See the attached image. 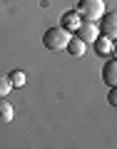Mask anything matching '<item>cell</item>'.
Returning a JSON list of instances; mask_svg holds the SVG:
<instances>
[{
	"mask_svg": "<svg viewBox=\"0 0 117 149\" xmlns=\"http://www.w3.org/2000/svg\"><path fill=\"white\" fill-rule=\"evenodd\" d=\"M70 37H72V32L65 30L62 25H55V27H48L43 35V45L48 50H53V52H57V50H65L70 42Z\"/></svg>",
	"mask_w": 117,
	"mask_h": 149,
	"instance_id": "cell-1",
	"label": "cell"
},
{
	"mask_svg": "<svg viewBox=\"0 0 117 149\" xmlns=\"http://www.w3.org/2000/svg\"><path fill=\"white\" fill-rule=\"evenodd\" d=\"M77 13L82 15V20L97 22L107 13V8H105V0H77Z\"/></svg>",
	"mask_w": 117,
	"mask_h": 149,
	"instance_id": "cell-2",
	"label": "cell"
},
{
	"mask_svg": "<svg viewBox=\"0 0 117 149\" xmlns=\"http://www.w3.org/2000/svg\"><path fill=\"white\" fill-rule=\"evenodd\" d=\"M97 27H100V35H107L112 40H117V10H107L97 20Z\"/></svg>",
	"mask_w": 117,
	"mask_h": 149,
	"instance_id": "cell-3",
	"label": "cell"
},
{
	"mask_svg": "<svg viewBox=\"0 0 117 149\" xmlns=\"http://www.w3.org/2000/svg\"><path fill=\"white\" fill-rule=\"evenodd\" d=\"M75 35L80 37L82 42H87V45H92L97 40V35H100V27H97V22H92V20H82V25L77 27V32Z\"/></svg>",
	"mask_w": 117,
	"mask_h": 149,
	"instance_id": "cell-4",
	"label": "cell"
},
{
	"mask_svg": "<svg viewBox=\"0 0 117 149\" xmlns=\"http://www.w3.org/2000/svg\"><path fill=\"white\" fill-rule=\"evenodd\" d=\"M60 25H62L65 30H70V32H77V27L82 25V15L77 13V8H72V10L62 13V17H60Z\"/></svg>",
	"mask_w": 117,
	"mask_h": 149,
	"instance_id": "cell-5",
	"label": "cell"
},
{
	"mask_svg": "<svg viewBox=\"0 0 117 149\" xmlns=\"http://www.w3.org/2000/svg\"><path fill=\"white\" fill-rule=\"evenodd\" d=\"M102 82L107 87H117V57H110L102 65Z\"/></svg>",
	"mask_w": 117,
	"mask_h": 149,
	"instance_id": "cell-6",
	"label": "cell"
},
{
	"mask_svg": "<svg viewBox=\"0 0 117 149\" xmlns=\"http://www.w3.org/2000/svg\"><path fill=\"white\" fill-rule=\"evenodd\" d=\"M92 45H95V52L100 55V57H112V45H115V40H112V37L97 35V40H95Z\"/></svg>",
	"mask_w": 117,
	"mask_h": 149,
	"instance_id": "cell-7",
	"label": "cell"
},
{
	"mask_svg": "<svg viewBox=\"0 0 117 149\" xmlns=\"http://www.w3.org/2000/svg\"><path fill=\"white\" fill-rule=\"evenodd\" d=\"M67 50L70 55H72V57H82V55H85V50H87V42H82L80 37L75 35V37H70V42H67Z\"/></svg>",
	"mask_w": 117,
	"mask_h": 149,
	"instance_id": "cell-8",
	"label": "cell"
},
{
	"mask_svg": "<svg viewBox=\"0 0 117 149\" xmlns=\"http://www.w3.org/2000/svg\"><path fill=\"white\" fill-rule=\"evenodd\" d=\"M13 117H15V109H13V104L5 100V97H0V124H10Z\"/></svg>",
	"mask_w": 117,
	"mask_h": 149,
	"instance_id": "cell-9",
	"label": "cell"
},
{
	"mask_svg": "<svg viewBox=\"0 0 117 149\" xmlns=\"http://www.w3.org/2000/svg\"><path fill=\"white\" fill-rule=\"evenodd\" d=\"M8 77H10V82H13V87H25V72H20V70H13L10 74H8Z\"/></svg>",
	"mask_w": 117,
	"mask_h": 149,
	"instance_id": "cell-10",
	"label": "cell"
},
{
	"mask_svg": "<svg viewBox=\"0 0 117 149\" xmlns=\"http://www.w3.org/2000/svg\"><path fill=\"white\" fill-rule=\"evenodd\" d=\"M13 90V82L8 74H0V97H8V92Z\"/></svg>",
	"mask_w": 117,
	"mask_h": 149,
	"instance_id": "cell-11",
	"label": "cell"
},
{
	"mask_svg": "<svg viewBox=\"0 0 117 149\" xmlns=\"http://www.w3.org/2000/svg\"><path fill=\"white\" fill-rule=\"evenodd\" d=\"M107 102H110L112 107H117V87H110V92H107Z\"/></svg>",
	"mask_w": 117,
	"mask_h": 149,
	"instance_id": "cell-12",
	"label": "cell"
},
{
	"mask_svg": "<svg viewBox=\"0 0 117 149\" xmlns=\"http://www.w3.org/2000/svg\"><path fill=\"white\" fill-rule=\"evenodd\" d=\"M112 57H117V40H115V45H112Z\"/></svg>",
	"mask_w": 117,
	"mask_h": 149,
	"instance_id": "cell-13",
	"label": "cell"
}]
</instances>
